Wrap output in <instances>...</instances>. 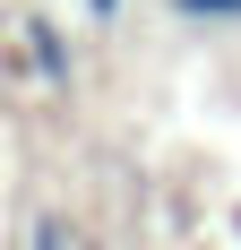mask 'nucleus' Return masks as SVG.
I'll list each match as a JSON object with an SVG mask.
<instances>
[{"mask_svg":"<svg viewBox=\"0 0 241 250\" xmlns=\"http://www.w3.org/2000/svg\"><path fill=\"white\" fill-rule=\"evenodd\" d=\"M18 43H26V61H35V78L69 95V78H78V52H69V35H60L52 18H18Z\"/></svg>","mask_w":241,"mask_h":250,"instance_id":"f257e3e1","label":"nucleus"},{"mask_svg":"<svg viewBox=\"0 0 241 250\" xmlns=\"http://www.w3.org/2000/svg\"><path fill=\"white\" fill-rule=\"evenodd\" d=\"M26 250H69V233H60V216H35V225H26Z\"/></svg>","mask_w":241,"mask_h":250,"instance_id":"f03ea898","label":"nucleus"},{"mask_svg":"<svg viewBox=\"0 0 241 250\" xmlns=\"http://www.w3.org/2000/svg\"><path fill=\"white\" fill-rule=\"evenodd\" d=\"M172 9H181V18H207V26H216V18H241V0H172Z\"/></svg>","mask_w":241,"mask_h":250,"instance_id":"7ed1b4c3","label":"nucleus"},{"mask_svg":"<svg viewBox=\"0 0 241 250\" xmlns=\"http://www.w3.org/2000/svg\"><path fill=\"white\" fill-rule=\"evenodd\" d=\"M86 9H95V18H112V9H120V0H86Z\"/></svg>","mask_w":241,"mask_h":250,"instance_id":"20e7f679","label":"nucleus"}]
</instances>
